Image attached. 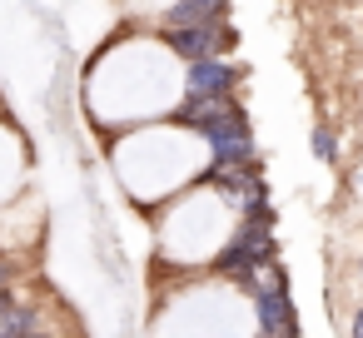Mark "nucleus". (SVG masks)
Here are the masks:
<instances>
[{
    "label": "nucleus",
    "instance_id": "obj_1",
    "mask_svg": "<svg viewBox=\"0 0 363 338\" xmlns=\"http://www.w3.org/2000/svg\"><path fill=\"white\" fill-rule=\"evenodd\" d=\"M269 264H279V244H274V229L269 224H249L239 219V229L214 249L209 269L219 278H234V283H249L254 274H264Z\"/></svg>",
    "mask_w": 363,
    "mask_h": 338
},
{
    "label": "nucleus",
    "instance_id": "obj_2",
    "mask_svg": "<svg viewBox=\"0 0 363 338\" xmlns=\"http://www.w3.org/2000/svg\"><path fill=\"white\" fill-rule=\"evenodd\" d=\"M244 288H249V303H254L259 338H298V308H294V293H289V278H284L279 264L254 274Z\"/></svg>",
    "mask_w": 363,
    "mask_h": 338
},
{
    "label": "nucleus",
    "instance_id": "obj_3",
    "mask_svg": "<svg viewBox=\"0 0 363 338\" xmlns=\"http://www.w3.org/2000/svg\"><path fill=\"white\" fill-rule=\"evenodd\" d=\"M160 35H164V50H169L174 60H184V65H194V60H219L224 50L239 45V35H234L229 26H194V30H160Z\"/></svg>",
    "mask_w": 363,
    "mask_h": 338
},
{
    "label": "nucleus",
    "instance_id": "obj_4",
    "mask_svg": "<svg viewBox=\"0 0 363 338\" xmlns=\"http://www.w3.org/2000/svg\"><path fill=\"white\" fill-rule=\"evenodd\" d=\"M239 80H244V65H234L229 55L194 60L184 65V100H234Z\"/></svg>",
    "mask_w": 363,
    "mask_h": 338
},
{
    "label": "nucleus",
    "instance_id": "obj_5",
    "mask_svg": "<svg viewBox=\"0 0 363 338\" xmlns=\"http://www.w3.org/2000/svg\"><path fill=\"white\" fill-rule=\"evenodd\" d=\"M194 26H229V0H169L160 11V30H194Z\"/></svg>",
    "mask_w": 363,
    "mask_h": 338
},
{
    "label": "nucleus",
    "instance_id": "obj_6",
    "mask_svg": "<svg viewBox=\"0 0 363 338\" xmlns=\"http://www.w3.org/2000/svg\"><path fill=\"white\" fill-rule=\"evenodd\" d=\"M35 328H40V313L30 303H16V308L0 313V338H30Z\"/></svg>",
    "mask_w": 363,
    "mask_h": 338
},
{
    "label": "nucleus",
    "instance_id": "obj_7",
    "mask_svg": "<svg viewBox=\"0 0 363 338\" xmlns=\"http://www.w3.org/2000/svg\"><path fill=\"white\" fill-rule=\"evenodd\" d=\"M308 150H313L318 164H338V135H333L328 125H313V130H308Z\"/></svg>",
    "mask_w": 363,
    "mask_h": 338
},
{
    "label": "nucleus",
    "instance_id": "obj_8",
    "mask_svg": "<svg viewBox=\"0 0 363 338\" xmlns=\"http://www.w3.org/2000/svg\"><path fill=\"white\" fill-rule=\"evenodd\" d=\"M11 274H16V269H11V259L0 254V288H11Z\"/></svg>",
    "mask_w": 363,
    "mask_h": 338
},
{
    "label": "nucleus",
    "instance_id": "obj_9",
    "mask_svg": "<svg viewBox=\"0 0 363 338\" xmlns=\"http://www.w3.org/2000/svg\"><path fill=\"white\" fill-rule=\"evenodd\" d=\"M21 298H16V288H0V313H6V308H16Z\"/></svg>",
    "mask_w": 363,
    "mask_h": 338
},
{
    "label": "nucleus",
    "instance_id": "obj_10",
    "mask_svg": "<svg viewBox=\"0 0 363 338\" xmlns=\"http://www.w3.org/2000/svg\"><path fill=\"white\" fill-rule=\"evenodd\" d=\"M348 338H363V313H353V323H348Z\"/></svg>",
    "mask_w": 363,
    "mask_h": 338
},
{
    "label": "nucleus",
    "instance_id": "obj_11",
    "mask_svg": "<svg viewBox=\"0 0 363 338\" xmlns=\"http://www.w3.org/2000/svg\"><path fill=\"white\" fill-rule=\"evenodd\" d=\"M358 278H363V254H358Z\"/></svg>",
    "mask_w": 363,
    "mask_h": 338
},
{
    "label": "nucleus",
    "instance_id": "obj_12",
    "mask_svg": "<svg viewBox=\"0 0 363 338\" xmlns=\"http://www.w3.org/2000/svg\"><path fill=\"white\" fill-rule=\"evenodd\" d=\"M358 313H363V308H358Z\"/></svg>",
    "mask_w": 363,
    "mask_h": 338
}]
</instances>
